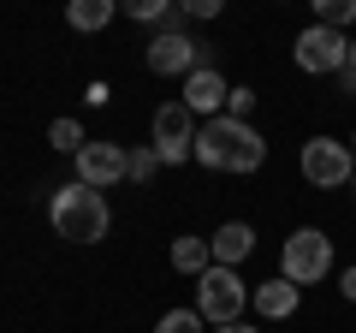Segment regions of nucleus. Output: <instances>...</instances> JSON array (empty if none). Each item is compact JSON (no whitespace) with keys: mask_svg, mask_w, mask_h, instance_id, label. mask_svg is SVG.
<instances>
[{"mask_svg":"<svg viewBox=\"0 0 356 333\" xmlns=\"http://www.w3.org/2000/svg\"><path fill=\"white\" fill-rule=\"evenodd\" d=\"M344 72H356V36H350V54H344Z\"/></svg>","mask_w":356,"mask_h":333,"instance_id":"obj_26","label":"nucleus"},{"mask_svg":"<svg viewBox=\"0 0 356 333\" xmlns=\"http://www.w3.org/2000/svg\"><path fill=\"white\" fill-rule=\"evenodd\" d=\"M184 13H191V18H220V0H191Z\"/></svg>","mask_w":356,"mask_h":333,"instance_id":"obj_21","label":"nucleus"},{"mask_svg":"<svg viewBox=\"0 0 356 333\" xmlns=\"http://www.w3.org/2000/svg\"><path fill=\"white\" fill-rule=\"evenodd\" d=\"M143 60H149L154 77H191L196 65H214V60H208V42H196L191 30H161Z\"/></svg>","mask_w":356,"mask_h":333,"instance_id":"obj_7","label":"nucleus"},{"mask_svg":"<svg viewBox=\"0 0 356 333\" xmlns=\"http://www.w3.org/2000/svg\"><path fill=\"white\" fill-rule=\"evenodd\" d=\"M297 173H303V185H315V191H344V185L356 179V155L344 137H309L303 149H297Z\"/></svg>","mask_w":356,"mask_h":333,"instance_id":"obj_4","label":"nucleus"},{"mask_svg":"<svg viewBox=\"0 0 356 333\" xmlns=\"http://www.w3.org/2000/svg\"><path fill=\"white\" fill-rule=\"evenodd\" d=\"M350 155H356V131H350Z\"/></svg>","mask_w":356,"mask_h":333,"instance_id":"obj_27","label":"nucleus"},{"mask_svg":"<svg viewBox=\"0 0 356 333\" xmlns=\"http://www.w3.org/2000/svg\"><path fill=\"white\" fill-rule=\"evenodd\" d=\"M280 274L291 286H315V280H327L332 274V238L321 226H297L291 238L280 244Z\"/></svg>","mask_w":356,"mask_h":333,"instance_id":"obj_6","label":"nucleus"},{"mask_svg":"<svg viewBox=\"0 0 356 333\" xmlns=\"http://www.w3.org/2000/svg\"><path fill=\"white\" fill-rule=\"evenodd\" d=\"M250 107H255V90H250V84H232V95H226V119H250Z\"/></svg>","mask_w":356,"mask_h":333,"instance_id":"obj_20","label":"nucleus"},{"mask_svg":"<svg viewBox=\"0 0 356 333\" xmlns=\"http://www.w3.org/2000/svg\"><path fill=\"white\" fill-rule=\"evenodd\" d=\"M344 54H350V36H339V30H327V24H309V30H297V42H291V60H297V72H309V77L344 72Z\"/></svg>","mask_w":356,"mask_h":333,"instance_id":"obj_9","label":"nucleus"},{"mask_svg":"<svg viewBox=\"0 0 356 333\" xmlns=\"http://www.w3.org/2000/svg\"><path fill=\"white\" fill-rule=\"evenodd\" d=\"M196 131H202V119L184 102H161L149 119V149L161 155V166H184V161H196Z\"/></svg>","mask_w":356,"mask_h":333,"instance_id":"obj_5","label":"nucleus"},{"mask_svg":"<svg viewBox=\"0 0 356 333\" xmlns=\"http://www.w3.org/2000/svg\"><path fill=\"white\" fill-rule=\"evenodd\" d=\"M208 333H255L250 321H232V327H208Z\"/></svg>","mask_w":356,"mask_h":333,"instance_id":"obj_24","label":"nucleus"},{"mask_svg":"<svg viewBox=\"0 0 356 333\" xmlns=\"http://www.w3.org/2000/svg\"><path fill=\"white\" fill-rule=\"evenodd\" d=\"M72 161H77V185H89V191H113V185L131 179V149H125V143L89 137Z\"/></svg>","mask_w":356,"mask_h":333,"instance_id":"obj_8","label":"nucleus"},{"mask_svg":"<svg viewBox=\"0 0 356 333\" xmlns=\"http://www.w3.org/2000/svg\"><path fill=\"white\" fill-rule=\"evenodd\" d=\"M154 173H161V155H154L149 143H137V149H131V185H149Z\"/></svg>","mask_w":356,"mask_h":333,"instance_id":"obj_18","label":"nucleus"},{"mask_svg":"<svg viewBox=\"0 0 356 333\" xmlns=\"http://www.w3.org/2000/svg\"><path fill=\"white\" fill-rule=\"evenodd\" d=\"M208 244H214V268H238L243 256H255V226L250 220H226V226L208 232Z\"/></svg>","mask_w":356,"mask_h":333,"instance_id":"obj_12","label":"nucleus"},{"mask_svg":"<svg viewBox=\"0 0 356 333\" xmlns=\"http://www.w3.org/2000/svg\"><path fill=\"white\" fill-rule=\"evenodd\" d=\"M125 13L137 18V24H166V18H172V6H166V0H131Z\"/></svg>","mask_w":356,"mask_h":333,"instance_id":"obj_19","label":"nucleus"},{"mask_svg":"<svg viewBox=\"0 0 356 333\" xmlns=\"http://www.w3.org/2000/svg\"><path fill=\"white\" fill-rule=\"evenodd\" d=\"M172 268L191 274V280H202V274L214 268V244H208L202 232H178L172 238Z\"/></svg>","mask_w":356,"mask_h":333,"instance_id":"obj_13","label":"nucleus"},{"mask_svg":"<svg viewBox=\"0 0 356 333\" xmlns=\"http://www.w3.org/2000/svg\"><path fill=\"white\" fill-rule=\"evenodd\" d=\"M208 321L196 316V309H166L161 321H154V333H202Z\"/></svg>","mask_w":356,"mask_h":333,"instance_id":"obj_17","label":"nucleus"},{"mask_svg":"<svg viewBox=\"0 0 356 333\" xmlns=\"http://www.w3.org/2000/svg\"><path fill=\"white\" fill-rule=\"evenodd\" d=\"M250 304H255V316H261V321H291L297 309H303V286H291L285 274H273V280H261L250 292Z\"/></svg>","mask_w":356,"mask_h":333,"instance_id":"obj_11","label":"nucleus"},{"mask_svg":"<svg viewBox=\"0 0 356 333\" xmlns=\"http://www.w3.org/2000/svg\"><path fill=\"white\" fill-rule=\"evenodd\" d=\"M83 102H89V107H107V102H113V90H107V84H89Z\"/></svg>","mask_w":356,"mask_h":333,"instance_id":"obj_22","label":"nucleus"},{"mask_svg":"<svg viewBox=\"0 0 356 333\" xmlns=\"http://www.w3.org/2000/svg\"><path fill=\"white\" fill-rule=\"evenodd\" d=\"M350 191H356V179H350Z\"/></svg>","mask_w":356,"mask_h":333,"instance_id":"obj_28","label":"nucleus"},{"mask_svg":"<svg viewBox=\"0 0 356 333\" xmlns=\"http://www.w3.org/2000/svg\"><path fill=\"white\" fill-rule=\"evenodd\" d=\"M48 143H54L60 155H77L89 137H83V125H77V119H54V125H48Z\"/></svg>","mask_w":356,"mask_h":333,"instance_id":"obj_16","label":"nucleus"},{"mask_svg":"<svg viewBox=\"0 0 356 333\" xmlns=\"http://www.w3.org/2000/svg\"><path fill=\"white\" fill-rule=\"evenodd\" d=\"M339 292H344V304H356V262L339 274Z\"/></svg>","mask_w":356,"mask_h":333,"instance_id":"obj_23","label":"nucleus"},{"mask_svg":"<svg viewBox=\"0 0 356 333\" xmlns=\"http://www.w3.org/2000/svg\"><path fill=\"white\" fill-rule=\"evenodd\" d=\"M113 0H72V6H65V24L72 30H107L113 24Z\"/></svg>","mask_w":356,"mask_h":333,"instance_id":"obj_14","label":"nucleus"},{"mask_svg":"<svg viewBox=\"0 0 356 333\" xmlns=\"http://www.w3.org/2000/svg\"><path fill=\"white\" fill-rule=\"evenodd\" d=\"M339 84H344V95H356V72H339Z\"/></svg>","mask_w":356,"mask_h":333,"instance_id":"obj_25","label":"nucleus"},{"mask_svg":"<svg viewBox=\"0 0 356 333\" xmlns=\"http://www.w3.org/2000/svg\"><path fill=\"white\" fill-rule=\"evenodd\" d=\"M48 220L54 232H60L65 244H102L107 226H113V208H107L102 191H89V185H60V191L48 196Z\"/></svg>","mask_w":356,"mask_h":333,"instance_id":"obj_2","label":"nucleus"},{"mask_svg":"<svg viewBox=\"0 0 356 333\" xmlns=\"http://www.w3.org/2000/svg\"><path fill=\"white\" fill-rule=\"evenodd\" d=\"M226 95H232V84L220 77V65H196V72L184 77V95H178V102H184V107L208 125V119L226 114Z\"/></svg>","mask_w":356,"mask_h":333,"instance_id":"obj_10","label":"nucleus"},{"mask_svg":"<svg viewBox=\"0 0 356 333\" xmlns=\"http://www.w3.org/2000/svg\"><path fill=\"white\" fill-rule=\"evenodd\" d=\"M315 24H327V30H339V36H350L356 0H315Z\"/></svg>","mask_w":356,"mask_h":333,"instance_id":"obj_15","label":"nucleus"},{"mask_svg":"<svg viewBox=\"0 0 356 333\" xmlns=\"http://www.w3.org/2000/svg\"><path fill=\"white\" fill-rule=\"evenodd\" d=\"M250 292L255 286H243L238 268H208L202 280H196V316L208 321V327H232V321H243V309H250Z\"/></svg>","mask_w":356,"mask_h":333,"instance_id":"obj_3","label":"nucleus"},{"mask_svg":"<svg viewBox=\"0 0 356 333\" xmlns=\"http://www.w3.org/2000/svg\"><path fill=\"white\" fill-rule=\"evenodd\" d=\"M196 161L208 166V173H255V166L267 161V137L250 125V119H208L202 131H196Z\"/></svg>","mask_w":356,"mask_h":333,"instance_id":"obj_1","label":"nucleus"}]
</instances>
